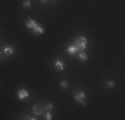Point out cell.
<instances>
[{"label": "cell", "mask_w": 125, "mask_h": 120, "mask_svg": "<svg viewBox=\"0 0 125 120\" xmlns=\"http://www.w3.org/2000/svg\"><path fill=\"white\" fill-rule=\"evenodd\" d=\"M32 32H33V34L35 35H43L44 34V32H45V31H44V27H41V25H39V24L36 23V24H35V25L33 27H32Z\"/></svg>", "instance_id": "4"}, {"label": "cell", "mask_w": 125, "mask_h": 120, "mask_svg": "<svg viewBox=\"0 0 125 120\" xmlns=\"http://www.w3.org/2000/svg\"><path fill=\"white\" fill-rule=\"evenodd\" d=\"M75 100L79 101L81 106H85V103H87V95H85L84 91H81V89H79V91L75 92Z\"/></svg>", "instance_id": "2"}, {"label": "cell", "mask_w": 125, "mask_h": 120, "mask_svg": "<svg viewBox=\"0 0 125 120\" xmlns=\"http://www.w3.org/2000/svg\"><path fill=\"white\" fill-rule=\"evenodd\" d=\"M44 112V107L40 106V104H35L33 106V113L35 115H41Z\"/></svg>", "instance_id": "5"}, {"label": "cell", "mask_w": 125, "mask_h": 120, "mask_svg": "<svg viewBox=\"0 0 125 120\" xmlns=\"http://www.w3.org/2000/svg\"><path fill=\"white\" fill-rule=\"evenodd\" d=\"M53 1H55V0H53Z\"/></svg>", "instance_id": "18"}, {"label": "cell", "mask_w": 125, "mask_h": 120, "mask_svg": "<svg viewBox=\"0 0 125 120\" xmlns=\"http://www.w3.org/2000/svg\"><path fill=\"white\" fill-rule=\"evenodd\" d=\"M25 119H29V120H35V118H31V116H25Z\"/></svg>", "instance_id": "16"}, {"label": "cell", "mask_w": 125, "mask_h": 120, "mask_svg": "<svg viewBox=\"0 0 125 120\" xmlns=\"http://www.w3.org/2000/svg\"><path fill=\"white\" fill-rule=\"evenodd\" d=\"M106 87H108V88H113V87H115V82H113V80L106 82Z\"/></svg>", "instance_id": "13"}, {"label": "cell", "mask_w": 125, "mask_h": 120, "mask_svg": "<svg viewBox=\"0 0 125 120\" xmlns=\"http://www.w3.org/2000/svg\"><path fill=\"white\" fill-rule=\"evenodd\" d=\"M39 1H40L41 4H44V3H47V0H39Z\"/></svg>", "instance_id": "17"}, {"label": "cell", "mask_w": 125, "mask_h": 120, "mask_svg": "<svg viewBox=\"0 0 125 120\" xmlns=\"http://www.w3.org/2000/svg\"><path fill=\"white\" fill-rule=\"evenodd\" d=\"M3 52H4V55H5V56H12L15 51H13V48H12V47H5Z\"/></svg>", "instance_id": "8"}, {"label": "cell", "mask_w": 125, "mask_h": 120, "mask_svg": "<svg viewBox=\"0 0 125 120\" xmlns=\"http://www.w3.org/2000/svg\"><path fill=\"white\" fill-rule=\"evenodd\" d=\"M31 7V1L29 0H25L24 3H23V8H29Z\"/></svg>", "instance_id": "12"}, {"label": "cell", "mask_w": 125, "mask_h": 120, "mask_svg": "<svg viewBox=\"0 0 125 120\" xmlns=\"http://www.w3.org/2000/svg\"><path fill=\"white\" fill-rule=\"evenodd\" d=\"M55 67H56V70H59V71H64L65 65L60 59H57V60H55Z\"/></svg>", "instance_id": "6"}, {"label": "cell", "mask_w": 125, "mask_h": 120, "mask_svg": "<svg viewBox=\"0 0 125 120\" xmlns=\"http://www.w3.org/2000/svg\"><path fill=\"white\" fill-rule=\"evenodd\" d=\"M28 91L27 89H24V88H21V89H19L17 91V99L19 100H25V99H28Z\"/></svg>", "instance_id": "3"}, {"label": "cell", "mask_w": 125, "mask_h": 120, "mask_svg": "<svg viewBox=\"0 0 125 120\" xmlns=\"http://www.w3.org/2000/svg\"><path fill=\"white\" fill-rule=\"evenodd\" d=\"M77 56H79V60H81V61H87V60H88V55L84 52V51L77 52Z\"/></svg>", "instance_id": "7"}, {"label": "cell", "mask_w": 125, "mask_h": 120, "mask_svg": "<svg viewBox=\"0 0 125 120\" xmlns=\"http://www.w3.org/2000/svg\"><path fill=\"white\" fill-rule=\"evenodd\" d=\"M73 46H75V48L77 49V52H80V51H85V48H87V46H88L87 37H85V36H79V37L75 40Z\"/></svg>", "instance_id": "1"}, {"label": "cell", "mask_w": 125, "mask_h": 120, "mask_svg": "<svg viewBox=\"0 0 125 120\" xmlns=\"http://www.w3.org/2000/svg\"><path fill=\"white\" fill-rule=\"evenodd\" d=\"M45 119H47V120H51V119H52V113H51L49 111H47V113H45Z\"/></svg>", "instance_id": "15"}, {"label": "cell", "mask_w": 125, "mask_h": 120, "mask_svg": "<svg viewBox=\"0 0 125 120\" xmlns=\"http://www.w3.org/2000/svg\"><path fill=\"white\" fill-rule=\"evenodd\" d=\"M36 24V20H33V19H27V22H25V25H27V28H29L31 29L32 27Z\"/></svg>", "instance_id": "9"}, {"label": "cell", "mask_w": 125, "mask_h": 120, "mask_svg": "<svg viewBox=\"0 0 125 120\" xmlns=\"http://www.w3.org/2000/svg\"><path fill=\"white\" fill-rule=\"evenodd\" d=\"M53 109V104L52 103H47V106H45V108H44V111H52Z\"/></svg>", "instance_id": "11"}, {"label": "cell", "mask_w": 125, "mask_h": 120, "mask_svg": "<svg viewBox=\"0 0 125 120\" xmlns=\"http://www.w3.org/2000/svg\"><path fill=\"white\" fill-rule=\"evenodd\" d=\"M67 51H68V53H69V55H75V53H77V49L75 48V46H73V44L68 47V48H67Z\"/></svg>", "instance_id": "10"}, {"label": "cell", "mask_w": 125, "mask_h": 120, "mask_svg": "<svg viewBox=\"0 0 125 120\" xmlns=\"http://www.w3.org/2000/svg\"><path fill=\"white\" fill-rule=\"evenodd\" d=\"M60 87H61V88H68V83L65 82V80H61V82H60Z\"/></svg>", "instance_id": "14"}]
</instances>
